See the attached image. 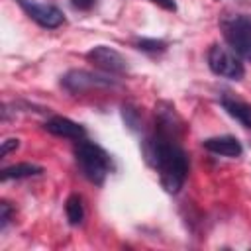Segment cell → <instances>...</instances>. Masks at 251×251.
<instances>
[{"label": "cell", "instance_id": "1", "mask_svg": "<svg viewBox=\"0 0 251 251\" xmlns=\"http://www.w3.org/2000/svg\"><path fill=\"white\" fill-rule=\"evenodd\" d=\"M180 118L175 108L161 104L157 110L155 133L145 139L147 161L157 169L161 184L167 192H178L188 175V157L178 143L180 137Z\"/></svg>", "mask_w": 251, "mask_h": 251}, {"label": "cell", "instance_id": "2", "mask_svg": "<svg viewBox=\"0 0 251 251\" xmlns=\"http://www.w3.org/2000/svg\"><path fill=\"white\" fill-rule=\"evenodd\" d=\"M75 157H76V163H78L82 175L90 182H94V184L104 182V178L110 173V157L100 145H96L94 141L78 139L75 145Z\"/></svg>", "mask_w": 251, "mask_h": 251}, {"label": "cell", "instance_id": "3", "mask_svg": "<svg viewBox=\"0 0 251 251\" xmlns=\"http://www.w3.org/2000/svg\"><path fill=\"white\" fill-rule=\"evenodd\" d=\"M222 31L233 53L251 61V18L231 16L222 22Z\"/></svg>", "mask_w": 251, "mask_h": 251}, {"label": "cell", "instance_id": "4", "mask_svg": "<svg viewBox=\"0 0 251 251\" xmlns=\"http://www.w3.org/2000/svg\"><path fill=\"white\" fill-rule=\"evenodd\" d=\"M208 65L214 75L224 76V78L241 80L245 75V69H243V63L239 61V57L233 51H229L218 43L212 45L208 51Z\"/></svg>", "mask_w": 251, "mask_h": 251}, {"label": "cell", "instance_id": "5", "mask_svg": "<svg viewBox=\"0 0 251 251\" xmlns=\"http://www.w3.org/2000/svg\"><path fill=\"white\" fill-rule=\"evenodd\" d=\"M20 4V8L35 22L39 24L41 27H47V29H55L63 24L65 16L63 12L53 6V4H41V2H35V0H16Z\"/></svg>", "mask_w": 251, "mask_h": 251}, {"label": "cell", "instance_id": "6", "mask_svg": "<svg viewBox=\"0 0 251 251\" xmlns=\"http://www.w3.org/2000/svg\"><path fill=\"white\" fill-rule=\"evenodd\" d=\"M86 59L90 63H94L98 69L106 71V73H112V75H122L127 71V61L112 47H106V45H98V47H92L88 53H86Z\"/></svg>", "mask_w": 251, "mask_h": 251}, {"label": "cell", "instance_id": "7", "mask_svg": "<svg viewBox=\"0 0 251 251\" xmlns=\"http://www.w3.org/2000/svg\"><path fill=\"white\" fill-rule=\"evenodd\" d=\"M61 84L71 92H84V90L96 88V86H112L114 80L108 76H102V75L88 73V71H69L63 76Z\"/></svg>", "mask_w": 251, "mask_h": 251}, {"label": "cell", "instance_id": "8", "mask_svg": "<svg viewBox=\"0 0 251 251\" xmlns=\"http://www.w3.org/2000/svg\"><path fill=\"white\" fill-rule=\"evenodd\" d=\"M45 129L49 133H53V135L69 137V139H76V141L84 139V135H86V129L80 124H76V122H73L69 118H63V116H53L51 120H47L45 122Z\"/></svg>", "mask_w": 251, "mask_h": 251}, {"label": "cell", "instance_id": "9", "mask_svg": "<svg viewBox=\"0 0 251 251\" xmlns=\"http://www.w3.org/2000/svg\"><path fill=\"white\" fill-rule=\"evenodd\" d=\"M202 145L216 153V155H224V157H239L243 153V147L239 143L237 137L233 135H218V137H208L202 141Z\"/></svg>", "mask_w": 251, "mask_h": 251}, {"label": "cell", "instance_id": "10", "mask_svg": "<svg viewBox=\"0 0 251 251\" xmlns=\"http://www.w3.org/2000/svg\"><path fill=\"white\" fill-rule=\"evenodd\" d=\"M222 106L243 127L251 129V104H247L243 100H237V98H231V96H222Z\"/></svg>", "mask_w": 251, "mask_h": 251}, {"label": "cell", "instance_id": "11", "mask_svg": "<svg viewBox=\"0 0 251 251\" xmlns=\"http://www.w3.org/2000/svg\"><path fill=\"white\" fill-rule=\"evenodd\" d=\"M41 173H43V169L39 165H33V163H18V165H10V167L2 169L0 178L6 182V180H12V178H25V176L41 175Z\"/></svg>", "mask_w": 251, "mask_h": 251}, {"label": "cell", "instance_id": "12", "mask_svg": "<svg viewBox=\"0 0 251 251\" xmlns=\"http://www.w3.org/2000/svg\"><path fill=\"white\" fill-rule=\"evenodd\" d=\"M65 212H67V220L71 226H80L84 220V206H82V198L78 194H71L67 198L65 204Z\"/></svg>", "mask_w": 251, "mask_h": 251}, {"label": "cell", "instance_id": "13", "mask_svg": "<svg viewBox=\"0 0 251 251\" xmlns=\"http://www.w3.org/2000/svg\"><path fill=\"white\" fill-rule=\"evenodd\" d=\"M137 47L139 49H143V51H151V53H161V51H165V43L163 41H157V39H141L139 43H137Z\"/></svg>", "mask_w": 251, "mask_h": 251}, {"label": "cell", "instance_id": "14", "mask_svg": "<svg viewBox=\"0 0 251 251\" xmlns=\"http://www.w3.org/2000/svg\"><path fill=\"white\" fill-rule=\"evenodd\" d=\"M10 218H12V206H10V202H6V200H2L0 202V226H2V229L8 226V222H10Z\"/></svg>", "mask_w": 251, "mask_h": 251}, {"label": "cell", "instance_id": "15", "mask_svg": "<svg viewBox=\"0 0 251 251\" xmlns=\"http://www.w3.org/2000/svg\"><path fill=\"white\" fill-rule=\"evenodd\" d=\"M18 145H20V139H16V137H10V139H6V141H2V149H0V155L2 157H6L12 149H18Z\"/></svg>", "mask_w": 251, "mask_h": 251}, {"label": "cell", "instance_id": "16", "mask_svg": "<svg viewBox=\"0 0 251 251\" xmlns=\"http://www.w3.org/2000/svg\"><path fill=\"white\" fill-rule=\"evenodd\" d=\"M71 4H73V8H76V10H82V12H86V10L94 8L96 0H71Z\"/></svg>", "mask_w": 251, "mask_h": 251}, {"label": "cell", "instance_id": "17", "mask_svg": "<svg viewBox=\"0 0 251 251\" xmlns=\"http://www.w3.org/2000/svg\"><path fill=\"white\" fill-rule=\"evenodd\" d=\"M153 2H157V4H161V6H163V8H167V10H175V8H176L173 0H153Z\"/></svg>", "mask_w": 251, "mask_h": 251}]
</instances>
